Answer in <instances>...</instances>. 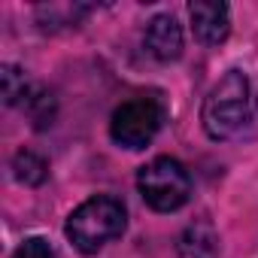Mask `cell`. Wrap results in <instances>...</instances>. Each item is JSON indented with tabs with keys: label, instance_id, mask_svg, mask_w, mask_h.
<instances>
[{
	"label": "cell",
	"instance_id": "6da1fadb",
	"mask_svg": "<svg viewBox=\"0 0 258 258\" xmlns=\"http://www.w3.org/2000/svg\"><path fill=\"white\" fill-rule=\"evenodd\" d=\"M124 225H127L124 204L118 198H112V195H94L67 216L64 234L79 252L94 255L106 243L118 240L124 234Z\"/></svg>",
	"mask_w": 258,
	"mask_h": 258
},
{
	"label": "cell",
	"instance_id": "7a4b0ae2",
	"mask_svg": "<svg viewBox=\"0 0 258 258\" xmlns=\"http://www.w3.org/2000/svg\"><path fill=\"white\" fill-rule=\"evenodd\" d=\"M204 131L213 140H231L249 121V79L243 70H228L204 97Z\"/></svg>",
	"mask_w": 258,
	"mask_h": 258
},
{
	"label": "cell",
	"instance_id": "3957f363",
	"mask_svg": "<svg viewBox=\"0 0 258 258\" xmlns=\"http://www.w3.org/2000/svg\"><path fill=\"white\" fill-rule=\"evenodd\" d=\"M167 118V106L158 94H137L115 106L109 118V137L124 149H146L152 137L161 131Z\"/></svg>",
	"mask_w": 258,
	"mask_h": 258
},
{
	"label": "cell",
	"instance_id": "277c9868",
	"mask_svg": "<svg viewBox=\"0 0 258 258\" xmlns=\"http://www.w3.org/2000/svg\"><path fill=\"white\" fill-rule=\"evenodd\" d=\"M137 188H140L143 201L155 213H173V210H179L188 201L191 176H188L182 161H176L170 155H161V158H152L149 164L140 167Z\"/></svg>",
	"mask_w": 258,
	"mask_h": 258
},
{
	"label": "cell",
	"instance_id": "5b68a950",
	"mask_svg": "<svg viewBox=\"0 0 258 258\" xmlns=\"http://www.w3.org/2000/svg\"><path fill=\"white\" fill-rule=\"evenodd\" d=\"M188 19H191L195 37L204 46H219L231 34V10H228V4H219V0L188 4Z\"/></svg>",
	"mask_w": 258,
	"mask_h": 258
},
{
	"label": "cell",
	"instance_id": "8992f818",
	"mask_svg": "<svg viewBox=\"0 0 258 258\" xmlns=\"http://www.w3.org/2000/svg\"><path fill=\"white\" fill-rule=\"evenodd\" d=\"M143 43H146V49L155 61L170 64L182 55V28L173 16H155L146 28Z\"/></svg>",
	"mask_w": 258,
	"mask_h": 258
},
{
	"label": "cell",
	"instance_id": "52a82bcc",
	"mask_svg": "<svg viewBox=\"0 0 258 258\" xmlns=\"http://www.w3.org/2000/svg\"><path fill=\"white\" fill-rule=\"evenodd\" d=\"M219 255V234L207 219L191 222L179 234V258H216Z\"/></svg>",
	"mask_w": 258,
	"mask_h": 258
},
{
	"label": "cell",
	"instance_id": "ba28073f",
	"mask_svg": "<svg viewBox=\"0 0 258 258\" xmlns=\"http://www.w3.org/2000/svg\"><path fill=\"white\" fill-rule=\"evenodd\" d=\"M13 173L25 185H43L46 176H49V164H46L43 155H37L31 149H19L16 158H13Z\"/></svg>",
	"mask_w": 258,
	"mask_h": 258
},
{
	"label": "cell",
	"instance_id": "9c48e42d",
	"mask_svg": "<svg viewBox=\"0 0 258 258\" xmlns=\"http://www.w3.org/2000/svg\"><path fill=\"white\" fill-rule=\"evenodd\" d=\"M25 106H28V115H31L34 127H49V124H52V118H55V97H52L46 88L28 91Z\"/></svg>",
	"mask_w": 258,
	"mask_h": 258
},
{
	"label": "cell",
	"instance_id": "30bf717a",
	"mask_svg": "<svg viewBox=\"0 0 258 258\" xmlns=\"http://www.w3.org/2000/svg\"><path fill=\"white\" fill-rule=\"evenodd\" d=\"M0 79H4V103L7 106H16L19 100L28 97V82H25V73L16 67V64H4V70H0Z\"/></svg>",
	"mask_w": 258,
	"mask_h": 258
},
{
	"label": "cell",
	"instance_id": "8fae6325",
	"mask_svg": "<svg viewBox=\"0 0 258 258\" xmlns=\"http://www.w3.org/2000/svg\"><path fill=\"white\" fill-rule=\"evenodd\" d=\"M13 258H58V255H55V249H52L49 240H43V237H28V240H22V246L13 252Z\"/></svg>",
	"mask_w": 258,
	"mask_h": 258
}]
</instances>
